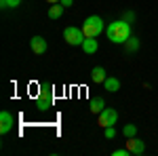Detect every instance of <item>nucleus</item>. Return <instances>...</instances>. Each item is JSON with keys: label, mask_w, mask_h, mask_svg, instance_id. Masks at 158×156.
Segmentation results:
<instances>
[{"label": "nucleus", "mask_w": 158, "mask_h": 156, "mask_svg": "<svg viewBox=\"0 0 158 156\" xmlns=\"http://www.w3.org/2000/svg\"><path fill=\"white\" fill-rule=\"evenodd\" d=\"M106 34H108V40H112L114 44H124V42L131 38V23L124 21V19L112 21V23L106 27Z\"/></svg>", "instance_id": "obj_1"}, {"label": "nucleus", "mask_w": 158, "mask_h": 156, "mask_svg": "<svg viewBox=\"0 0 158 156\" xmlns=\"http://www.w3.org/2000/svg\"><path fill=\"white\" fill-rule=\"evenodd\" d=\"M103 30H106V25H103V19H101L99 15H91V17H86L85 23H82V32H85L86 38H97Z\"/></svg>", "instance_id": "obj_2"}, {"label": "nucleus", "mask_w": 158, "mask_h": 156, "mask_svg": "<svg viewBox=\"0 0 158 156\" xmlns=\"http://www.w3.org/2000/svg\"><path fill=\"white\" fill-rule=\"evenodd\" d=\"M53 99H55V95H53V86H51V84H44V86L40 89V93H38L36 108L40 110V112H47V110L53 108Z\"/></svg>", "instance_id": "obj_3"}, {"label": "nucleus", "mask_w": 158, "mask_h": 156, "mask_svg": "<svg viewBox=\"0 0 158 156\" xmlns=\"http://www.w3.org/2000/svg\"><path fill=\"white\" fill-rule=\"evenodd\" d=\"M63 38H65V42L68 44H72V47H82V42H85V32H82V27H74V25H68L65 30H63Z\"/></svg>", "instance_id": "obj_4"}, {"label": "nucleus", "mask_w": 158, "mask_h": 156, "mask_svg": "<svg viewBox=\"0 0 158 156\" xmlns=\"http://www.w3.org/2000/svg\"><path fill=\"white\" fill-rule=\"evenodd\" d=\"M116 120H118V112L114 108H103L97 114V122H99V127H103V129L106 127H114Z\"/></svg>", "instance_id": "obj_5"}, {"label": "nucleus", "mask_w": 158, "mask_h": 156, "mask_svg": "<svg viewBox=\"0 0 158 156\" xmlns=\"http://www.w3.org/2000/svg\"><path fill=\"white\" fill-rule=\"evenodd\" d=\"M13 124H15L13 114H11V112H6V110H2V112H0V133L6 135V133L13 129Z\"/></svg>", "instance_id": "obj_6"}, {"label": "nucleus", "mask_w": 158, "mask_h": 156, "mask_svg": "<svg viewBox=\"0 0 158 156\" xmlns=\"http://www.w3.org/2000/svg\"><path fill=\"white\" fill-rule=\"evenodd\" d=\"M127 148H129L131 154H137V156H141L146 152V144L137 137H127Z\"/></svg>", "instance_id": "obj_7"}, {"label": "nucleus", "mask_w": 158, "mask_h": 156, "mask_svg": "<svg viewBox=\"0 0 158 156\" xmlns=\"http://www.w3.org/2000/svg\"><path fill=\"white\" fill-rule=\"evenodd\" d=\"M30 47H32V51H34L36 55H42V53H47V40L42 36H34L30 40Z\"/></svg>", "instance_id": "obj_8"}, {"label": "nucleus", "mask_w": 158, "mask_h": 156, "mask_svg": "<svg viewBox=\"0 0 158 156\" xmlns=\"http://www.w3.org/2000/svg\"><path fill=\"white\" fill-rule=\"evenodd\" d=\"M106 78H108V74H106V70H103L101 65H95V68L91 70V80H93L95 84H103Z\"/></svg>", "instance_id": "obj_9"}, {"label": "nucleus", "mask_w": 158, "mask_h": 156, "mask_svg": "<svg viewBox=\"0 0 158 156\" xmlns=\"http://www.w3.org/2000/svg\"><path fill=\"white\" fill-rule=\"evenodd\" d=\"M97 48H99L97 38H85V42H82V51H85L86 55H93V53H97Z\"/></svg>", "instance_id": "obj_10"}, {"label": "nucleus", "mask_w": 158, "mask_h": 156, "mask_svg": "<svg viewBox=\"0 0 158 156\" xmlns=\"http://www.w3.org/2000/svg\"><path fill=\"white\" fill-rule=\"evenodd\" d=\"M103 86H106V91H110V93H116V91L120 89V80L114 78V76H108L106 82H103Z\"/></svg>", "instance_id": "obj_11"}, {"label": "nucleus", "mask_w": 158, "mask_h": 156, "mask_svg": "<svg viewBox=\"0 0 158 156\" xmlns=\"http://www.w3.org/2000/svg\"><path fill=\"white\" fill-rule=\"evenodd\" d=\"M63 4L61 2H57V4H51L49 6V19H59L61 15H63Z\"/></svg>", "instance_id": "obj_12"}, {"label": "nucleus", "mask_w": 158, "mask_h": 156, "mask_svg": "<svg viewBox=\"0 0 158 156\" xmlns=\"http://www.w3.org/2000/svg\"><path fill=\"white\" fill-rule=\"evenodd\" d=\"M103 108H106V101H103L101 97H97V99H91V103H89V110H91L93 114H99Z\"/></svg>", "instance_id": "obj_13"}, {"label": "nucleus", "mask_w": 158, "mask_h": 156, "mask_svg": "<svg viewBox=\"0 0 158 156\" xmlns=\"http://www.w3.org/2000/svg\"><path fill=\"white\" fill-rule=\"evenodd\" d=\"M124 47H127V51H129V53H135V51L139 48V40L131 36L129 40H127V42H124Z\"/></svg>", "instance_id": "obj_14"}, {"label": "nucleus", "mask_w": 158, "mask_h": 156, "mask_svg": "<svg viewBox=\"0 0 158 156\" xmlns=\"http://www.w3.org/2000/svg\"><path fill=\"white\" fill-rule=\"evenodd\" d=\"M122 133H124V137H135V135H137V127L129 122V124H124V129H122Z\"/></svg>", "instance_id": "obj_15"}, {"label": "nucleus", "mask_w": 158, "mask_h": 156, "mask_svg": "<svg viewBox=\"0 0 158 156\" xmlns=\"http://www.w3.org/2000/svg\"><path fill=\"white\" fill-rule=\"evenodd\" d=\"M19 4H21V0H0V6L2 9H15Z\"/></svg>", "instance_id": "obj_16"}, {"label": "nucleus", "mask_w": 158, "mask_h": 156, "mask_svg": "<svg viewBox=\"0 0 158 156\" xmlns=\"http://www.w3.org/2000/svg\"><path fill=\"white\" fill-rule=\"evenodd\" d=\"M106 139H114L116 137V127H106Z\"/></svg>", "instance_id": "obj_17"}, {"label": "nucleus", "mask_w": 158, "mask_h": 156, "mask_svg": "<svg viewBox=\"0 0 158 156\" xmlns=\"http://www.w3.org/2000/svg\"><path fill=\"white\" fill-rule=\"evenodd\" d=\"M129 148H120V150H114V156H129Z\"/></svg>", "instance_id": "obj_18"}, {"label": "nucleus", "mask_w": 158, "mask_h": 156, "mask_svg": "<svg viewBox=\"0 0 158 156\" xmlns=\"http://www.w3.org/2000/svg\"><path fill=\"white\" fill-rule=\"evenodd\" d=\"M135 19V13H124V21H133Z\"/></svg>", "instance_id": "obj_19"}, {"label": "nucleus", "mask_w": 158, "mask_h": 156, "mask_svg": "<svg viewBox=\"0 0 158 156\" xmlns=\"http://www.w3.org/2000/svg\"><path fill=\"white\" fill-rule=\"evenodd\" d=\"M59 2L63 4V6H65V9H68V6H72V2H74V0H59Z\"/></svg>", "instance_id": "obj_20"}, {"label": "nucleus", "mask_w": 158, "mask_h": 156, "mask_svg": "<svg viewBox=\"0 0 158 156\" xmlns=\"http://www.w3.org/2000/svg\"><path fill=\"white\" fill-rule=\"evenodd\" d=\"M47 2H49V4H57L59 0H47Z\"/></svg>", "instance_id": "obj_21"}]
</instances>
